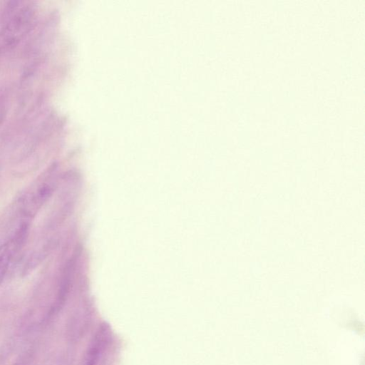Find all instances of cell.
Segmentation results:
<instances>
[{
	"label": "cell",
	"mask_w": 365,
	"mask_h": 365,
	"mask_svg": "<svg viewBox=\"0 0 365 365\" xmlns=\"http://www.w3.org/2000/svg\"><path fill=\"white\" fill-rule=\"evenodd\" d=\"M48 173L40 178L31 187L24 197L23 212L27 216L33 217L39 208L48 200L53 190L54 182Z\"/></svg>",
	"instance_id": "1"
},
{
	"label": "cell",
	"mask_w": 365,
	"mask_h": 365,
	"mask_svg": "<svg viewBox=\"0 0 365 365\" xmlns=\"http://www.w3.org/2000/svg\"><path fill=\"white\" fill-rule=\"evenodd\" d=\"M27 230V225H22L14 236L0 247V284L6 276L14 254L24 242Z\"/></svg>",
	"instance_id": "2"
},
{
	"label": "cell",
	"mask_w": 365,
	"mask_h": 365,
	"mask_svg": "<svg viewBox=\"0 0 365 365\" xmlns=\"http://www.w3.org/2000/svg\"><path fill=\"white\" fill-rule=\"evenodd\" d=\"M105 332L100 331L98 332V336L96 337L95 341H93L91 349L89 352V356L87 359V362L86 365H96L97 361L98 359V355L100 353V351L102 349L103 346V335Z\"/></svg>",
	"instance_id": "3"
},
{
	"label": "cell",
	"mask_w": 365,
	"mask_h": 365,
	"mask_svg": "<svg viewBox=\"0 0 365 365\" xmlns=\"http://www.w3.org/2000/svg\"><path fill=\"white\" fill-rule=\"evenodd\" d=\"M4 110L1 108V106H0V124L4 119Z\"/></svg>",
	"instance_id": "4"
}]
</instances>
